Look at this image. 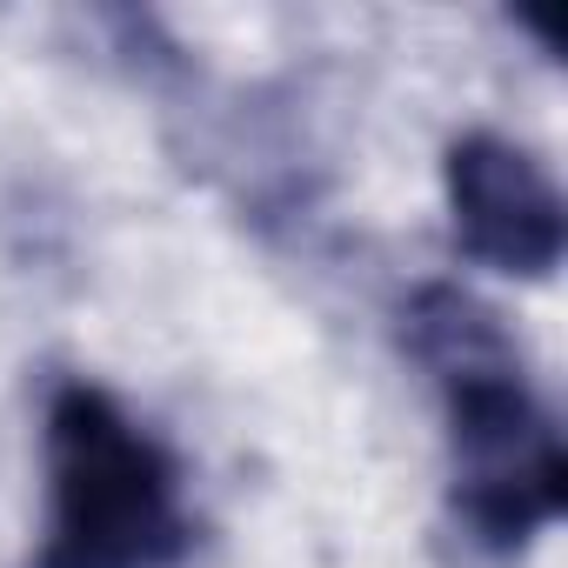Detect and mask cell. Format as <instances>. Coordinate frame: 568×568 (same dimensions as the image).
Wrapping results in <instances>:
<instances>
[{"instance_id": "7a4b0ae2", "label": "cell", "mask_w": 568, "mask_h": 568, "mask_svg": "<svg viewBox=\"0 0 568 568\" xmlns=\"http://www.w3.org/2000/svg\"><path fill=\"white\" fill-rule=\"evenodd\" d=\"M422 355L442 375V408H448V475H455V508L462 521L515 548L541 535L561 515V435L528 375L515 368L508 342L488 328V315L468 295H428L415 315Z\"/></svg>"}, {"instance_id": "6da1fadb", "label": "cell", "mask_w": 568, "mask_h": 568, "mask_svg": "<svg viewBox=\"0 0 568 568\" xmlns=\"http://www.w3.org/2000/svg\"><path fill=\"white\" fill-rule=\"evenodd\" d=\"M194 541L174 448L94 382H68L41 422L34 568H174Z\"/></svg>"}, {"instance_id": "3957f363", "label": "cell", "mask_w": 568, "mask_h": 568, "mask_svg": "<svg viewBox=\"0 0 568 568\" xmlns=\"http://www.w3.org/2000/svg\"><path fill=\"white\" fill-rule=\"evenodd\" d=\"M455 247L488 274L541 281L561 261V187L541 154L508 134H468L448 154Z\"/></svg>"}]
</instances>
